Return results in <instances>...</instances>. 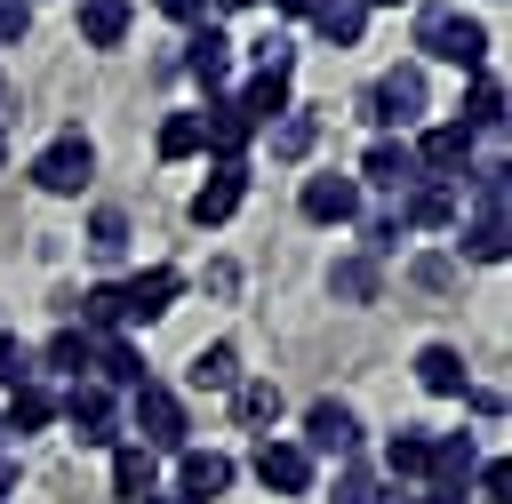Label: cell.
Returning a JSON list of instances; mask_svg holds the SVG:
<instances>
[{
  "label": "cell",
  "mask_w": 512,
  "mask_h": 504,
  "mask_svg": "<svg viewBox=\"0 0 512 504\" xmlns=\"http://www.w3.org/2000/svg\"><path fill=\"white\" fill-rule=\"evenodd\" d=\"M416 40H424V56H440V64H464V72H480V64H488V32H480L472 16H456V8H424Z\"/></svg>",
  "instance_id": "cell-1"
},
{
  "label": "cell",
  "mask_w": 512,
  "mask_h": 504,
  "mask_svg": "<svg viewBox=\"0 0 512 504\" xmlns=\"http://www.w3.org/2000/svg\"><path fill=\"white\" fill-rule=\"evenodd\" d=\"M416 112H424V72H416V64H400V72H384V80H376V88L360 96V120H368V128H392V120L408 128Z\"/></svg>",
  "instance_id": "cell-2"
},
{
  "label": "cell",
  "mask_w": 512,
  "mask_h": 504,
  "mask_svg": "<svg viewBox=\"0 0 512 504\" xmlns=\"http://www.w3.org/2000/svg\"><path fill=\"white\" fill-rule=\"evenodd\" d=\"M88 176H96V144H88V136H56V144L32 160V184H40V192H80Z\"/></svg>",
  "instance_id": "cell-3"
},
{
  "label": "cell",
  "mask_w": 512,
  "mask_h": 504,
  "mask_svg": "<svg viewBox=\"0 0 512 504\" xmlns=\"http://www.w3.org/2000/svg\"><path fill=\"white\" fill-rule=\"evenodd\" d=\"M136 432H144V448H184V408H176V392L168 384H136Z\"/></svg>",
  "instance_id": "cell-4"
},
{
  "label": "cell",
  "mask_w": 512,
  "mask_h": 504,
  "mask_svg": "<svg viewBox=\"0 0 512 504\" xmlns=\"http://www.w3.org/2000/svg\"><path fill=\"white\" fill-rule=\"evenodd\" d=\"M176 288H184V280H176L168 264H152V272H136V280L112 288V296H120V320H160V312L176 304Z\"/></svg>",
  "instance_id": "cell-5"
},
{
  "label": "cell",
  "mask_w": 512,
  "mask_h": 504,
  "mask_svg": "<svg viewBox=\"0 0 512 504\" xmlns=\"http://www.w3.org/2000/svg\"><path fill=\"white\" fill-rule=\"evenodd\" d=\"M176 480H184V504H208V496L232 488V456H216V448H176Z\"/></svg>",
  "instance_id": "cell-6"
},
{
  "label": "cell",
  "mask_w": 512,
  "mask_h": 504,
  "mask_svg": "<svg viewBox=\"0 0 512 504\" xmlns=\"http://www.w3.org/2000/svg\"><path fill=\"white\" fill-rule=\"evenodd\" d=\"M256 480L280 488V496H304V488H312V456L288 448V440H264V448H256Z\"/></svg>",
  "instance_id": "cell-7"
},
{
  "label": "cell",
  "mask_w": 512,
  "mask_h": 504,
  "mask_svg": "<svg viewBox=\"0 0 512 504\" xmlns=\"http://www.w3.org/2000/svg\"><path fill=\"white\" fill-rule=\"evenodd\" d=\"M304 440H312L320 456H344V448L360 440V424H352V408H344V400H320V408L304 416ZM312 448H304V456H312Z\"/></svg>",
  "instance_id": "cell-8"
},
{
  "label": "cell",
  "mask_w": 512,
  "mask_h": 504,
  "mask_svg": "<svg viewBox=\"0 0 512 504\" xmlns=\"http://www.w3.org/2000/svg\"><path fill=\"white\" fill-rule=\"evenodd\" d=\"M184 48H192L184 64H192V80H200V88H224V80H232V40H224L216 24H208V32H192Z\"/></svg>",
  "instance_id": "cell-9"
},
{
  "label": "cell",
  "mask_w": 512,
  "mask_h": 504,
  "mask_svg": "<svg viewBox=\"0 0 512 504\" xmlns=\"http://www.w3.org/2000/svg\"><path fill=\"white\" fill-rule=\"evenodd\" d=\"M360 176H368V184H384V192H408V184H416V152L384 136V144H368V160H360Z\"/></svg>",
  "instance_id": "cell-10"
},
{
  "label": "cell",
  "mask_w": 512,
  "mask_h": 504,
  "mask_svg": "<svg viewBox=\"0 0 512 504\" xmlns=\"http://www.w3.org/2000/svg\"><path fill=\"white\" fill-rule=\"evenodd\" d=\"M240 192H248V176H240V168H216V176L192 192V224H224V216L240 208Z\"/></svg>",
  "instance_id": "cell-11"
},
{
  "label": "cell",
  "mask_w": 512,
  "mask_h": 504,
  "mask_svg": "<svg viewBox=\"0 0 512 504\" xmlns=\"http://www.w3.org/2000/svg\"><path fill=\"white\" fill-rule=\"evenodd\" d=\"M352 208H360V192H352L344 176H312V184H304V216H312V224H352Z\"/></svg>",
  "instance_id": "cell-12"
},
{
  "label": "cell",
  "mask_w": 512,
  "mask_h": 504,
  "mask_svg": "<svg viewBox=\"0 0 512 504\" xmlns=\"http://www.w3.org/2000/svg\"><path fill=\"white\" fill-rule=\"evenodd\" d=\"M416 376H424V392H464V384H472L464 352H448V344H424V352H416Z\"/></svg>",
  "instance_id": "cell-13"
},
{
  "label": "cell",
  "mask_w": 512,
  "mask_h": 504,
  "mask_svg": "<svg viewBox=\"0 0 512 504\" xmlns=\"http://www.w3.org/2000/svg\"><path fill=\"white\" fill-rule=\"evenodd\" d=\"M152 480H160V464H152V448H120V456H112V496H128V504H144V496H152Z\"/></svg>",
  "instance_id": "cell-14"
},
{
  "label": "cell",
  "mask_w": 512,
  "mask_h": 504,
  "mask_svg": "<svg viewBox=\"0 0 512 504\" xmlns=\"http://www.w3.org/2000/svg\"><path fill=\"white\" fill-rule=\"evenodd\" d=\"M192 152H208V112H176V120H160V160H192Z\"/></svg>",
  "instance_id": "cell-15"
},
{
  "label": "cell",
  "mask_w": 512,
  "mask_h": 504,
  "mask_svg": "<svg viewBox=\"0 0 512 504\" xmlns=\"http://www.w3.org/2000/svg\"><path fill=\"white\" fill-rule=\"evenodd\" d=\"M192 384H200V392H232V384H240V352H232V344H200V352H192Z\"/></svg>",
  "instance_id": "cell-16"
},
{
  "label": "cell",
  "mask_w": 512,
  "mask_h": 504,
  "mask_svg": "<svg viewBox=\"0 0 512 504\" xmlns=\"http://www.w3.org/2000/svg\"><path fill=\"white\" fill-rule=\"evenodd\" d=\"M72 432H80V448H104L112 440V400L88 384V392H72Z\"/></svg>",
  "instance_id": "cell-17"
},
{
  "label": "cell",
  "mask_w": 512,
  "mask_h": 504,
  "mask_svg": "<svg viewBox=\"0 0 512 504\" xmlns=\"http://www.w3.org/2000/svg\"><path fill=\"white\" fill-rule=\"evenodd\" d=\"M120 32H128V0H88L80 8V40L88 48H120Z\"/></svg>",
  "instance_id": "cell-18"
},
{
  "label": "cell",
  "mask_w": 512,
  "mask_h": 504,
  "mask_svg": "<svg viewBox=\"0 0 512 504\" xmlns=\"http://www.w3.org/2000/svg\"><path fill=\"white\" fill-rule=\"evenodd\" d=\"M312 24H320V40L352 48V40H360V24H368V8H360V0H312Z\"/></svg>",
  "instance_id": "cell-19"
},
{
  "label": "cell",
  "mask_w": 512,
  "mask_h": 504,
  "mask_svg": "<svg viewBox=\"0 0 512 504\" xmlns=\"http://www.w3.org/2000/svg\"><path fill=\"white\" fill-rule=\"evenodd\" d=\"M272 112H288V72H256L248 80V96H240V120L256 128V120H272Z\"/></svg>",
  "instance_id": "cell-20"
},
{
  "label": "cell",
  "mask_w": 512,
  "mask_h": 504,
  "mask_svg": "<svg viewBox=\"0 0 512 504\" xmlns=\"http://www.w3.org/2000/svg\"><path fill=\"white\" fill-rule=\"evenodd\" d=\"M456 128H488V136H496V128H504V80H488V72H480V80H472V96H464V120H456Z\"/></svg>",
  "instance_id": "cell-21"
},
{
  "label": "cell",
  "mask_w": 512,
  "mask_h": 504,
  "mask_svg": "<svg viewBox=\"0 0 512 504\" xmlns=\"http://www.w3.org/2000/svg\"><path fill=\"white\" fill-rule=\"evenodd\" d=\"M400 224H456V192L448 184H416L400 200Z\"/></svg>",
  "instance_id": "cell-22"
},
{
  "label": "cell",
  "mask_w": 512,
  "mask_h": 504,
  "mask_svg": "<svg viewBox=\"0 0 512 504\" xmlns=\"http://www.w3.org/2000/svg\"><path fill=\"white\" fill-rule=\"evenodd\" d=\"M464 152H472V128L448 120V128H424V152H416V160H424V168H456Z\"/></svg>",
  "instance_id": "cell-23"
},
{
  "label": "cell",
  "mask_w": 512,
  "mask_h": 504,
  "mask_svg": "<svg viewBox=\"0 0 512 504\" xmlns=\"http://www.w3.org/2000/svg\"><path fill=\"white\" fill-rule=\"evenodd\" d=\"M312 136H320V120H312V112H280L272 152H280V160H304V152H312Z\"/></svg>",
  "instance_id": "cell-24"
},
{
  "label": "cell",
  "mask_w": 512,
  "mask_h": 504,
  "mask_svg": "<svg viewBox=\"0 0 512 504\" xmlns=\"http://www.w3.org/2000/svg\"><path fill=\"white\" fill-rule=\"evenodd\" d=\"M48 368H64V376H80L88 360H96V344H88V328H64V336H48V352H40Z\"/></svg>",
  "instance_id": "cell-25"
},
{
  "label": "cell",
  "mask_w": 512,
  "mask_h": 504,
  "mask_svg": "<svg viewBox=\"0 0 512 504\" xmlns=\"http://www.w3.org/2000/svg\"><path fill=\"white\" fill-rule=\"evenodd\" d=\"M384 464L416 480V472H432V440H424V432H392V440H384Z\"/></svg>",
  "instance_id": "cell-26"
},
{
  "label": "cell",
  "mask_w": 512,
  "mask_h": 504,
  "mask_svg": "<svg viewBox=\"0 0 512 504\" xmlns=\"http://www.w3.org/2000/svg\"><path fill=\"white\" fill-rule=\"evenodd\" d=\"M48 416H56V400H48V392H40V384H24V392H16V400H8V432H40V424H48Z\"/></svg>",
  "instance_id": "cell-27"
},
{
  "label": "cell",
  "mask_w": 512,
  "mask_h": 504,
  "mask_svg": "<svg viewBox=\"0 0 512 504\" xmlns=\"http://www.w3.org/2000/svg\"><path fill=\"white\" fill-rule=\"evenodd\" d=\"M456 248H464V256H480V264H504V216H480Z\"/></svg>",
  "instance_id": "cell-28"
},
{
  "label": "cell",
  "mask_w": 512,
  "mask_h": 504,
  "mask_svg": "<svg viewBox=\"0 0 512 504\" xmlns=\"http://www.w3.org/2000/svg\"><path fill=\"white\" fill-rule=\"evenodd\" d=\"M96 368H104L112 384H144V352H136V344H104V352H96Z\"/></svg>",
  "instance_id": "cell-29"
},
{
  "label": "cell",
  "mask_w": 512,
  "mask_h": 504,
  "mask_svg": "<svg viewBox=\"0 0 512 504\" xmlns=\"http://www.w3.org/2000/svg\"><path fill=\"white\" fill-rule=\"evenodd\" d=\"M88 248H96V256H120V248H128V216H120V208H104V216L88 224Z\"/></svg>",
  "instance_id": "cell-30"
},
{
  "label": "cell",
  "mask_w": 512,
  "mask_h": 504,
  "mask_svg": "<svg viewBox=\"0 0 512 504\" xmlns=\"http://www.w3.org/2000/svg\"><path fill=\"white\" fill-rule=\"evenodd\" d=\"M280 416V384H240V424H272Z\"/></svg>",
  "instance_id": "cell-31"
},
{
  "label": "cell",
  "mask_w": 512,
  "mask_h": 504,
  "mask_svg": "<svg viewBox=\"0 0 512 504\" xmlns=\"http://www.w3.org/2000/svg\"><path fill=\"white\" fill-rule=\"evenodd\" d=\"M0 384H8V392H24V384H32V352H24L16 336H0Z\"/></svg>",
  "instance_id": "cell-32"
},
{
  "label": "cell",
  "mask_w": 512,
  "mask_h": 504,
  "mask_svg": "<svg viewBox=\"0 0 512 504\" xmlns=\"http://www.w3.org/2000/svg\"><path fill=\"white\" fill-rule=\"evenodd\" d=\"M480 496L504 504V496H512V464H480Z\"/></svg>",
  "instance_id": "cell-33"
},
{
  "label": "cell",
  "mask_w": 512,
  "mask_h": 504,
  "mask_svg": "<svg viewBox=\"0 0 512 504\" xmlns=\"http://www.w3.org/2000/svg\"><path fill=\"white\" fill-rule=\"evenodd\" d=\"M80 312H88V320H96V328H112V320H120V296H112V288H96V296H88V304H80Z\"/></svg>",
  "instance_id": "cell-34"
},
{
  "label": "cell",
  "mask_w": 512,
  "mask_h": 504,
  "mask_svg": "<svg viewBox=\"0 0 512 504\" xmlns=\"http://www.w3.org/2000/svg\"><path fill=\"white\" fill-rule=\"evenodd\" d=\"M24 24H32V8L24 0H0V40H24Z\"/></svg>",
  "instance_id": "cell-35"
},
{
  "label": "cell",
  "mask_w": 512,
  "mask_h": 504,
  "mask_svg": "<svg viewBox=\"0 0 512 504\" xmlns=\"http://www.w3.org/2000/svg\"><path fill=\"white\" fill-rule=\"evenodd\" d=\"M336 288H344V296H368V288H376V272H368V264H344V272H336Z\"/></svg>",
  "instance_id": "cell-36"
},
{
  "label": "cell",
  "mask_w": 512,
  "mask_h": 504,
  "mask_svg": "<svg viewBox=\"0 0 512 504\" xmlns=\"http://www.w3.org/2000/svg\"><path fill=\"white\" fill-rule=\"evenodd\" d=\"M160 8H168V16H176V24H192V16H200V8H208V0H160Z\"/></svg>",
  "instance_id": "cell-37"
},
{
  "label": "cell",
  "mask_w": 512,
  "mask_h": 504,
  "mask_svg": "<svg viewBox=\"0 0 512 504\" xmlns=\"http://www.w3.org/2000/svg\"><path fill=\"white\" fill-rule=\"evenodd\" d=\"M8 488H16V464H8V456H0V504H8Z\"/></svg>",
  "instance_id": "cell-38"
},
{
  "label": "cell",
  "mask_w": 512,
  "mask_h": 504,
  "mask_svg": "<svg viewBox=\"0 0 512 504\" xmlns=\"http://www.w3.org/2000/svg\"><path fill=\"white\" fill-rule=\"evenodd\" d=\"M280 8H288V16H312V0H280Z\"/></svg>",
  "instance_id": "cell-39"
},
{
  "label": "cell",
  "mask_w": 512,
  "mask_h": 504,
  "mask_svg": "<svg viewBox=\"0 0 512 504\" xmlns=\"http://www.w3.org/2000/svg\"><path fill=\"white\" fill-rule=\"evenodd\" d=\"M144 504H184V496H144Z\"/></svg>",
  "instance_id": "cell-40"
},
{
  "label": "cell",
  "mask_w": 512,
  "mask_h": 504,
  "mask_svg": "<svg viewBox=\"0 0 512 504\" xmlns=\"http://www.w3.org/2000/svg\"><path fill=\"white\" fill-rule=\"evenodd\" d=\"M360 8H400V0H360Z\"/></svg>",
  "instance_id": "cell-41"
},
{
  "label": "cell",
  "mask_w": 512,
  "mask_h": 504,
  "mask_svg": "<svg viewBox=\"0 0 512 504\" xmlns=\"http://www.w3.org/2000/svg\"><path fill=\"white\" fill-rule=\"evenodd\" d=\"M0 152H8V144H0Z\"/></svg>",
  "instance_id": "cell-42"
}]
</instances>
